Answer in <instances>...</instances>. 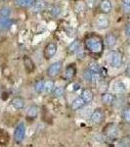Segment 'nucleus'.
Segmentation results:
<instances>
[{
    "mask_svg": "<svg viewBox=\"0 0 130 147\" xmlns=\"http://www.w3.org/2000/svg\"><path fill=\"white\" fill-rule=\"evenodd\" d=\"M38 115V108L35 105L30 106L27 110V118L29 120H34Z\"/></svg>",
    "mask_w": 130,
    "mask_h": 147,
    "instance_id": "a211bd4d",
    "label": "nucleus"
},
{
    "mask_svg": "<svg viewBox=\"0 0 130 147\" xmlns=\"http://www.w3.org/2000/svg\"><path fill=\"white\" fill-rule=\"evenodd\" d=\"M11 13H12L11 8L8 6H4L0 9V15L2 16H9V17H11Z\"/></svg>",
    "mask_w": 130,
    "mask_h": 147,
    "instance_id": "c756f323",
    "label": "nucleus"
},
{
    "mask_svg": "<svg viewBox=\"0 0 130 147\" xmlns=\"http://www.w3.org/2000/svg\"><path fill=\"white\" fill-rule=\"evenodd\" d=\"M87 69H89L91 72H94V73H100V71H101L100 65L97 62H95V61H91V62L88 64V68Z\"/></svg>",
    "mask_w": 130,
    "mask_h": 147,
    "instance_id": "b1692460",
    "label": "nucleus"
},
{
    "mask_svg": "<svg viewBox=\"0 0 130 147\" xmlns=\"http://www.w3.org/2000/svg\"><path fill=\"white\" fill-rule=\"evenodd\" d=\"M63 68V63L58 61V62L53 63L52 65L49 66L48 70H47V76L51 79H55L56 77H58L61 74V71H62Z\"/></svg>",
    "mask_w": 130,
    "mask_h": 147,
    "instance_id": "7ed1b4c3",
    "label": "nucleus"
},
{
    "mask_svg": "<svg viewBox=\"0 0 130 147\" xmlns=\"http://www.w3.org/2000/svg\"><path fill=\"white\" fill-rule=\"evenodd\" d=\"M125 75H126L128 78H130V63L127 65V67H126V70H125Z\"/></svg>",
    "mask_w": 130,
    "mask_h": 147,
    "instance_id": "72a5a7b5",
    "label": "nucleus"
},
{
    "mask_svg": "<svg viewBox=\"0 0 130 147\" xmlns=\"http://www.w3.org/2000/svg\"><path fill=\"white\" fill-rule=\"evenodd\" d=\"M85 47L92 54H101L104 50V41L98 35H89L85 39Z\"/></svg>",
    "mask_w": 130,
    "mask_h": 147,
    "instance_id": "f257e3e1",
    "label": "nucleus"
},
{
    "mask_svg": "<svg viewBox=\"0 0 130 147\" xmlns=\"http://www.w3.org/2000/svg\"><path fill=\"white\" fill-rule=\"evenodd\" d=\"M104 119H105V114H104L102 109H99V108L95 109L90 116V121L92 124H94V125L101 124L104 121Z\"/></svg>",
    "mask_w": 130,
    "mask_h": 147,
    "instance_id": "423d86ee",
    "label": "nucleus"
},
{
    "mask_svg": "<svg viewBox=\"0 0 130 147\" xmlns=\"http://www.w3.org/2000/svg\"><path fill=\"white\" fill-rule=\"evenodd\" d=\"M25 136V125L23 123H20L14 131V139L17 143H21L23 141Z\"/></svg>",
    "mask_w": 130,
    "mask_h": 147,
    "instance_id": "20e7f679",
    "label": "nucleus"
},
{
    "mask_svg": "<svg viewBox=\"0 0 130 147\" xmlns=\"http://www.w3.org/2000/svg\"><path fill=\"white\" fill-rule=\"evenodd\" d=\"M117 38L113 34H108L107 35H106L105 43L109 48H112V47H113L115 44H117Z\"/></svg>",
    "mask_w": 130,
    "mask_h": 147,
    "instance_id": "dca6fc26",
    "label": "nucleus"
},
{
    "mask_svg": "<svg viewBox=\"0 0 130 147\" xmlns=\"http://www.w3.org/2000/svg\"><path fill=\"white\" fill-rule=\"evenodd\" d=\"M12 26V19L9 16L0 15V32H5Z\"/></svg>",
    "mask_w": 130,
    "mask_h": 147,
    "instance_id": "1a4fd4ad",
    "label": "nucleus"
},
{
    "mask_svg": "<svg viewBox=\"0 0 130 147\" xmlns=\"http://www.w3.org/2000/svg\"><path fill=\"white\" fill-rule=\"evenodd\" d=\"M113 9V5L111 0H101L100 2V10L104 14H109Z\"/></svg>",
    "mask_w": 130,
    "mask_h": 147,
    "instance_id": "f8f14e48",
    "label": "nucleus"
},
{
    "mask_svg": "<svg viewBox=\"0 0 130 147\" xmlns=\"http://www.w3.org/2000/svg\"><path fill=\"white\" fill-rule=\"evenodd\" d=\"M81 97L84 99V101L86 102V104H89L94 99V94H93V92H92V90H90V89L85 88V89H83V91H82Z\"/></svg>",
    "mask_w": 130,
    "mask_h": 147,
    "instance_id": "f3484780",
    "label": "nucleus"
},
{
    "mask_svg": "<svg viewBox=\"0 0 130 147\" xmlns=\"http://www.w3.org/2000/svg\"><path fill=\"white\" fill-rule=\"evenodd\" d=\"M11 104L17 110H23L25 106V101L22 97H14L11 101Z\"/></svg>",
    "mask_w": 130,
    "mask_h": 147,
    "instance_id": "9b49d317",
    "label": "nucleus"
},
{
    "mask_svg": "<svg viewBox=\"0 0 130 147\" xmlns=\"http://www.w3.org/2000/svg\"><path fill=\"white\" fill-rule=\"evenodd\" d=\"M55 89V82L54 80H46L44 82V92L45 93H52Z\"/></svg>",
    "mask_w": 130,
    "mask_h": 147,
    "instance_id": "aec40b11",
    "label": "nucleus"
},
{
    "mask_svg": "<svg viewBox=\"0 0 130 147\" xmlns=\"http://www.w3.org/2000/svg\"><path fill=\"white\" fill-rule=\"evenodd\" d=\"M125 34H126L127 37L130 38V23H128L125 26Z\"/></svg>",
    "mask_w": 130,
    "mask_h": 147,
    "instance_id": "473e14b6",
    "label": "nucleus"
},
{
    "mask_svg": "<svg viewBox=\"0 0 130 147\" xmlns=\"http://www.w3.org/2000/svg\"><path fill=\"white\" fill-rule=\"evenodd\" d=\"M44 80H39L35 82L34 84V90L36 93H42L44 92Z\"/></svg>",
    "mask_w": 130,
    "mask_h": 147,
    "instance_id": "5701e85b",
    "label": "nucleus"
},
{
    "mask_svg": "<svg viewBox=\"0 0 130 147\" xmlns=\"http://www.w3.org/2000/svg\"><path fill=\"white\" fill-rule=\"evenodd\" d=\"M108 62L110 64L111 67L119 69L121 67L122 63H123V57L122 54L119 51H111L108 54Z\"/></svg>",
    "mask_w": 130,
    "mask_h": 147,
    "instance_id": "f03ea898",
    "label": "nucleus"
},
{
    "mask_svg": "<svg viewBox=\"0 0 130 147\" xmlns=\"http://www.w3.org/2000/svg\"><path fill=\"white\" fill-rule=\"evenodd\" d=\"M53 94H54V96L57 97V98H62V97L65 96L66 90L64 87H61V86L55 87V89H54V91H53Z\"/></svg>",
    "mask_w": 130,
    "mask_h": 147,
    "instance_id": "393cba45",
    "label": "nucleus"
},
{
    "mask_svg": "<svg viewBox=\"0 0 130 147\" xmlns=\"http://www.w3.org/2000/svg\"><path fill=\"white\" fill-rule=\"evenodd\" d=\"M85 105H86V102L84 101V99L82 98L81 96H79V97H76V98L72 101V109L74 111H77V110H79V109L83 108Z\"/></svg>",
    "mask_w": 130,
    "mask_h": 147,
    "instance_id": "4468645a",
    "label": "nucleus"
},
{
    "mask_svg": "<svg viewBox=\"0 0 130 147\" xmlns=\"http://www.w3.org/2000/svg\"><path fill=\"white\" fill-rule=\"evenodd\" d=\"M108 136L110 137V138H112V139L117 138V129H115V127H112V129H110V130H109V132H108Z\"/></svg>",
    "mask_w": 130,
    "mask_h": 147,
    "instance_id": "2f4dec72",
    "label": "nucleus"
},
{
    "mask_svg": "<svg viewBox=\"0 0 130 147\" xmlns=\"http://www.w3.org/2000/svg\"><path fill=\"white\" fill-rule=\"evenodd\" d=\"M0 95H1V90H0Z\"/></svg>",
    "mask_w": 130,
    "mask_h": 147,
    "instance_id": "f704fd0d",
    "label": "nucleus"
},
{
    "mask_svg": "<svg viewBox=\"0 0 130 147\" xmlns=\"http://www.w3.org/2000/svg\"><path fill=\"white\" fill-rule=\"evenodd\" d=\"M119 146H124V147L130 146V137H128V136L122 137L119 142Z\"/></svg>",
    "mask_w": 130,
    "mask_h": 147,
    "instance_id": "7c9ffc66",
    "label": "nucleus"
},
{
    "mask_svg": "<svg viewBox=\"0 0 130 147\" xmlns=\"http://www.w3.org/2000/svg\"><path fill=\"white\" fill-rule=\"evenodd\" d=\"M92 73L89 69H86V70L83 71V73H82V78H83L84 80H86V82H90V80H91V77H92Z\"/></svg>",
    "mask_w": 130,
    "mask_h": 147,
    "instance_id": "c85d7f7f",
    "label": "nucleus"
},
{
    "mask_svg": "<svg viewBox=\"0 0 130 147\" xmlns=\"http://www.w3.org/2000/svg\"><path fill=\"white\" fill-rule=\"evenodd\" d=\"M101 99H102L103 104H105V105H107V106H110V105H112L113 102H115V96L113 95V93H110V92H106V93L102 94V97H101Z\"/></svg>",
    "mask_w": 130,
    "mask_h": 147,
    "instance_id": "2eb2a0df",
    "label": "nucleus"
},
{
    "mask_svg": "<svg viewBox=\"0 0 130 147\" xmlns=\"http://www.w3.org/2000/svg\"><path fill=\"white\" fill-rule=\"evenodd\" d=\"M122 119L124 122L130 124V108H124L122 110Z\"/></svg>",
    "mask_w": 130,
    "mask_h": 147,
    "instance_id": "cd10ccee",
    "label": "nucleus"
},
{
    "mask_svg": "<svg viewBox=\"0 0 130 147\" xmlns=\"http://www.w3.org/2000/svg\"><path fill=\"white\" fill-rule=\"evenodd\" d=\"M110 25V21L107 17V14L102 13L101 15H99L96 19V26L99 30H105Z\"/></svg>",
    "mask_w": 130,
    "mask_h": 147,
    "instance_id": "0eeeda50",
    "label": "nucleus"
},
{
    "mask_svg": "<svg viewBox=\"0 0 130 147\" xmlns=\"http://www.w3.org/2000/svg\"><path fill=\"white\" fill-rule=\"evenodd\" d=\"M23 66H25V69L27 74H32L34 72L35 65H34V61H32V59L29 58L28 56L23 57Z\"/></svg>",
    "mask_w": 130,
    "mask_h": 147,
    "instance_id": "9d476101",
    "label": "nucleus"
},
{
    "mask_svg": "<svg viewBox=\"0 0 130 147\" xmlns=\"http://www.w3.org/2000/svg\"><path fill=\"white\" fill-rule=\"evenodd\" d=\"M115 91L119 94H123L126 91V87L122 82H117L115 84Z\"/></svg>",
    "mask_w": 130,
    "mask_h": 147,
    "instance_id": "4be33fe9",
    "label": "nucleus"
},
{
    "mask_svg": "<svg viewBox=\"0 0 130 147\" xmlns=\"http://www.w3.org/2000/svg\"><path fill=\"white\" fill-rule=\"evenodd\" d=\"M35 0H15L16 5L21 8H29Z\"/></svg>",
    "mask_w": 130,
    "mask_h": 147,
    "instance_id": "412c9836",
    "label": "nucleus"
},
{
    "mask_svg": "<svg viewBox=\"0 0 130 147\" xmlns=\"http://www.w3.org/2000/svg\"><path fill=\"white\" fill-rule=\"evenodd\" d=\"M46 7H47V2L45 0H35L34 4L29 8L32 13H40V12L45 10Z\"/></svg>",
    "mask_w": 130,
    "mask_h": 147,
    "instance_id": "6e6552de",
    "label": "nucleus"
},
{
    "mask_svg": "<svg viewBox=\"0 0 130 147\" xmlns=\"http://www.w3.org/2000/svg\"><path fill=\"white\" fill-rule=\"evenodd\" d=\"M61 12H62V8H61L60 6H58V5L53 6L51 8V10H50L51 16H52V17H54V18L58 17V16L61 14Z\"/></svg>",
    "mask_w": 130,
    "mask_h": 147,
    "instance_id": "bb28decb",
    "label": "nucleus"
},
{
    "mask_svg": "<svg viewBox=\"0 0 130 147\" xmlns=\"http://www.w3.org/2000/svg\"><path fill=\"white\" fill-rule=\"evenodd\" d=\"M79 49H80L79 39H76V40H74V41H72L68 47V51L70 52V53H77V51H79Z\"/></svg>",
    "mask_w": 130,
    "mask_h": 147,
    "instance_id": "6ab92c4d",
    "label": "nucleus"
},
{
    "mask_svg": "<svg viewBox=\"0 0 130 147\" xmlns=\"http://www.w3.org/2000/svg\"><path fill=\"white\" fill-rule=\"evenodd\" d=\"M121 9L125 14H130V0H121Z\"/></svg>",
    "mask_w": 130,
    "mask_h": 147,
    "instance_id": "a878e982",
    "label": "nucleus"
},
{
    "mask_svg": "<svg viewBox=\"0 0 130 147\" xmlns=\"http://www.w3.org/2000/svg\"><path fill=\"white\" fill-rule=\"evenodd\" d=\"M57 49H58V47H57V44L55 42H49V43L45 46V48H44V51H43L44 58H45L46 60H50V59H52L54 56H55Z\"/></svg>",
    "mask_w": 130,
    "mask_h": 147,
    "instance_id": "39448f33",
    "label": "nucleus"
},
{
    "mask_svg": "<svg viewBox=\"0 0 130 147\" xmlns=\"http://www.w3.org/2000/svg\"><path fill=\"white\" fill-rule=\"evenodd\" d=\"M76 75V69L74 65H70L68 66L67 69L65 70V73H64V76H65V79L68 80H72Z\"/></svg>",
    "mask_w": 130,
    "mask_h": 147,
    "instance_id": "ddd939ff",
    "label": "nucleus"
}]
</instances>
